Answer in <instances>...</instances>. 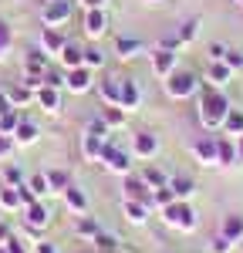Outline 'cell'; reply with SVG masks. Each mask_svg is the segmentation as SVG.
Instances as JSON below:
<instances>
[{"label": "cell", "mask_w": 243, "mask_h": 253, "mask_svg": "<svg viewBox=\"0 0 243 253\" xmlns=\"http://www.w3.org/2000/svg\"><path fill=\"white\" fill-rule=\"evenodd\" d=\"M169 189H172L176 199H189V196L196 193V182H193L189 175H172V179H169Z\"/></svg>", "instance_id": "obj_29"}, {"label": "cell", "mask_w": 243, "mask_h": 253, "mask_svg": "<svg viewBox=\"0 0 243 253\" xmlns=\"http://www.w3.org/2000/svg\"><path fill=\"white\" fill-rule=\"evenodd\" d=\"M81 7L84 10H98V7H105V0H81Z\"/></svg>", "instance_id": "obj_50"}, {"label": "cell", "mask_w": 243, "mask_h": 253, "mask_svg": "<svg viewBox=\"0 0 243 253\" xmlns=\"http://www.w3.org/2000/svg\"><path fill=\"white\" fill-rule=\"evenodd\" d=\"M142 51H145V47H142V41H139V38H119V41H115V54H119L122 61L139 58Z\"/></svg>", "instance_id": "obj_26"}, {"label": "cell", "mask_w": 243, "mask_h": 253, "mask_svg": "<svg viewBox=\"0 0 243 253\" xmlns=\"http://www.w3.org/2000/svg\"><path fill=\"white\" fill-rule=\"evenodd\" d=\"M24 182H27V189L38 196V199H44V196L51 193V189H47V175H44V172H34L31 179H24Z\"/></svg>", "instance_id": "obj_39"}, {"label": "cell", "mask_w": 243, "mask_h": 253, "mask_svg": "<svg viewBox=\"0 0 243 253\" xmlns=\"http://www.w3.org/2000/svg\"><path fill=\"white\" fill-rule=\"evenodd\" d=\"M230 78H233V68H230L226 61H213V64H209V71H206V84H213V88L230 84Z\"/></svg>", "instance_id": "obj_19"}, {"label": "cell", "mask_w": 243, "mask_h": 253, "mask_svg": "<svg viewBox=\"0 0 243 253\" xmlns=\"http://www.w3.org/2000/svg\"><path fill=\"white\" fill-rule=\"evenodd\" d=\"M139 84L132 78H122V101H119V108H125V112H135L139 108Z\"/></svg>", "instance_id": "obj_23"}, {"label": "cell", "mask_w": 243, "mask_h": 253, "mask_svg": "<svg viewBox=\"0 0 243 253\" xmlns=\"http://www.w3.org/2000/svg\"><path fill=\"white\" fill-rule=\"evenodd\" d=\"M81 27H84V34H88L91 41L105 38V34H108V14H105V7H98V10H84Z\"/></svg>", "instance_id": "obj_7"}, {"label": "cell", "mask_w": 243, "mask_h": 253, "mask_svg": "<svg viewBox=\"0 0 243 253\" xmlns=\"http://www.w3.org/2000/svg\"><path fill=\"white\" fill-rule=\"evenodd\" d=\"M20 108H10L7 115H0V135H14V128L20 125Z\"/></svg>", "instance_id": "obj_38"}, {"label": "cell", "mask_w": 243, "mask_h": 253, "mask_svg": "<svg viewBox=\"0 0 243 253\" xmlns=\"http://www.w3.org/2000/svg\"><path fill=\"white\" fill-rule=\"evenodd\" d=\"M233 142H237V162H243V135H237Z\"/></svg>", "instance_id": "obj_53"}, {"label": "cell", "mask_w": 243, "mask_h": 253, "mask_svg": "<svg viewBox=\"0 0 243 253\" xmlns=\"http://www.w3.org/2000/svg\"><path fill=\"white\" fill-rule=\"evenodd\" d=\"M20 213H24V223L34 226V230H47V223H51V210L44 206V199L31 203V206H24Z\"/></svg>", "instance_id": "obj_10"}, {"label": "cell", "mask_w": 243, "mask_h": 253, "mask_svg": "<svg viewBox=\"0 0 243 253\" xmlns=\"http://www.w3.org/2000/svg\"><path fill=\"white\" fill-rule=\"evenodd\" d=\"M0 213H3V210H0Z\"/></svg>", "instance_id": "obj_56"}, {"label": "cell", "mask_w": 243, "mask_h": 253, "mask_svg": "<svg viewBox=\"0 0 243 253\" xmlns=\"http://www.w3.org/2000/svg\"><path fill=\"white\" fill-rule=\"evenodd\" d=\"M196 38H200V17H193V20H186V24H179V31H176V41H179V47L193 44Z\"/></svg>", "instance_id": "obj_31"}, {"label": "cell", "mask_w": 243, "mask_h": 253, "mask_svg": "<svg viewBox=\"0 0 243 253\" xmlns=\"http://www.w3.org/2000/svg\"><path fill=\"white\" fill-rule=\"evenodd\" d=\"M216 162H223V166L237 162V142L230 135H216Z\"/></svg>", "instance_id": "obj_25"}, {"label": "cell", "mask_w": 243, "mask_h": 253, "mask_svg": "<svg viewBox=\"0 0 243 253\" xmlns=\"http://www.w3.org/2000/svg\"><path fill=\"white\" fill-rule=\"evenodd\" d=\"M10 236H14V233H10V226H7V223H0V243H7Z\"/></svg>", "instance_id": "obj_52"}, {"label": "cell", "mask_w": 243, "mask_h": 253, "mask_svg": "<svg viewBox=\"0 0 243 253\" xmlns=\"http://www.w3.org/2000/svg\"><path fill=\"white\" fill-rule=\"evenodd\" d=\"M61 196H64V206H68L75 216H84V213H88V196H84V189H78L75 182H71V186H68Z\"/></svg>", "instance_id": "obj_15"}, {"label": "cell", "mask_w": 243, "mask_h": 253, "mask_svg": "<svg viewBox=\"0 0 243 253\" xmlns=\"http://www.w3.org/2000/svg\"><path fill=\"white\" fill-rule=\"evenodd\" d=\"M24 71H27L31 78H40V81H44V71H47V54H44V51H27V58H24Z\"/></svg>", "instance_id": "obj_21"}, {"label": "cell", "mask_w": 243, "mask_h": 253, "mask_svg": "<svg viewBox=\"0 0 243 253\" xmlns=\"http://www.w3.org/2000/svg\"><path fill=\"white\" fill-rule=\"evenodd\" d=\"M98 95H101L105 105H119L122 101V78L119 75H108V78L98 84Z\"/></svg>", "instance_id": "obj_18"}, {"label": "cell", "mask_w": 243, "mask_h": 253, "mask_svg": "<svg viewBox=\"0 0 243 253\" xmlns=\"http://www.w3.org/2000/svg\"><path fill=\"white\" fill-rule=\"evenodd\" d=\"M101 122H105L108 128H122V125L128 122V112L119 108V105H101Z\"/></svg>", "instance_id": "obj_27"}, {"label": "cell", "mask_w": 243, "mask_h": 253, "mask_svg": "<svg viewBox=\"0 0 243 253\" xmlns=\"http://www.w3.org/2000/svg\"><path fill=\"white\" fill-rule=\"evenodd\" d=\"M0 210H7V213H20V210H24L17 186H3V189H0Z\"/></svg>", "instance_id": "obj_28"}, {"label": "cell", "mask_w": 243, "mask_h": 253, "mask_svg": "<svg viewBox=\"0 0 243 253\" xmlns=\"http://www.w3.org/2000/svg\"><path fill=\"white\" fill-rule=\"evenodd\" d=\"M71 10H75L71 0H47L40 10V20H44V27H61L71 20Z\"/></svg>", "instance_id": "obj_6"}, {"label": "cell", "mask_w": 243, "mask_h": 253, "mask_svg": "<svg viewBox=\"0 0 243 253\" xmlns=\"http://www.w3.org/2000/svg\"><path fill=\"white\" fill-rule=\"evenodd\" d=\"M14 138L10 135H0V162H10V156H14Z\"/></svg>", "instance_id": "obj_45"}, {"label": "cell", "mask_w": 243, "mask_h": 253, "mask_svg": "<svg viewBox=\"0 0 243 253\" xmlns=\"http://www.w3.org/2000/svg\"><path fill=\"white\" fill-rule=\"evenodd\" d=\"M44 84H51V88H64V75H61V71H44Z\"/></svg>", "instance_id": "obj_46"}, {"label": "cell", "mask_w": 243, "mask_h": 253, "mask_svg": "<svg viewBox=\"0 0 243 253\" xmlns=\"http://www.w3.org/2000/svg\"><path fill=\"white\" fill-rule=\"evenodd\" d=\"M75 233L78 236H84V240H95V236L101 233V226H98V219H95V216H78V226H75Z\"/></svg>", "instance_id": "obj_35"}, {"label": "cell", "mask_w": 243, "mask_h": 253, "mask_svg": "<svg viewBox=\"0 0 243 253\" xmlns=\"http://www.w3.org/2000/svg\"><path fill=\"white\" fill-rule=\"evenodd\" d=\"M162 219H165L172 230H179V233H193V230L200 226V216H196V210H193L186 199H176V203H169V206L162 210Z\"/></svg>", "instance_id": "obj_2"}, {"label": "cell", "mask_w": 243, "mask_h": 253, "mask_svg": "<svg viewBox=\"0 0 243 253\" xmlns=\"http://www.w3.org/2000/svg\"><path fill=\"white\" fill-rule=\"evenodd\" d=\"M233 250V243H230V240H226V236H213V240H209V253H230Z\"/></svg>", "instance_id": "obj_42"}, {"label": "cell", "mask_w": 243, "mask_h": 253, "mask_svg": "<svg viewBox=\"0 0 243 253\" xmlns=\"http://www.w3.org/2000/svg\"><path fill=\"white\" fill-rule=\"evenodd\" d=\"M47 189H51V193H64V189H68V186H71V175L64 172V169H47Z\"/></svg>", "instance_id": "obj_33"}, {"label": "cell", "mask_w": 243, "mask_h": 253, "mask_svg": "<svg viewBox=\"0 0 243 253\" xmlns=\"http://www.w3.org/2000/svg\"><path fill=\"white\" fill-rule=\"evenodd\" d=\"M223 61H226V64L233 68V75H237V71H243V51H237V47H230Z\"/></svg>", "instance_id": "obj_43"}, {"label": "cell", "mask_w": 243, "mask_h": 253, "mask_svg": "<svg viewBox=\"0 0 243 253\" xmlns=\"http://www.w3.org/2000/svg\"><path fill=\"white\" fill-rule=\"evenodd\" d=\"M159 152V138L156 132H139V135L132 138V156L135 159H152Z\"/></svg>", "instance_id": "obj_11"}, {"label": "cell", "mask_w": 243, "mask_h": 253, "mask_svg": "<svg viewBox=\"0 0 243 253\" xmlns=\"http://www.w3.org/2000/svg\"><path fill=\"white\" fill-rule=\"evenodd\" d=\"M88 132H91V135H98V138H108V135H112V128L101 122V115H95L91 122H88Z\"/></svg>", "instance_id": "obj_41"}, {"label": "cell", "mask_w": 243, "mask_h": 253, "mask_svg": "<svg viewBox=\"0 0 243 253\" xmlns=\"http://www.w3.org/2000/svg\"><path fill=\"white\" fill-rule=\"evenodd\" d=\"M220 236H226L230 243H240L243 240V216L240 213H230L226 219H223V226H220Z\"/></svg>", "instance_id": "obj_24"}, {"label": "cell", "mask_w": 243, "mask_h": 253, "mask_svg": "<svg viewBox=\"0 0 243 253\" xmlns=\"http://www.w3.org/2000/svg\"><path fill=\"white\" fill-rule=\"evenodd\" d=\"M98 162L108 169V172H115V175H128V172H132V156H128L125 149H119L112 138L105 142V149H101V159H98Z\"/></svg>", "instance_id": "obj_4"}, {"label": "cell", "mask_w": 243, "mask_h": 253, "mask_svg": "<svg viewBox=\"0 0 243 253\" xmlns=\"http://www.w3.org/2000/svg\"><path fill=\"white\" fill-rule=\"evenodd\" d=\"M91 243H95V247H98V253H122V250H119V236L105 233V230H101V233L95 236V240H91Z\"/></svg>", "instance_id": "obj_37"}, {"label": "cell", "mask_w": 243, "mask_h": 253, "mask_svg": "<svg viewBox=\"0 0 243 253\" xmlns=\"http://www.w3.org/2000/svg\"><path fill=\"white\" fill-rule=\"evenodd\" d=\"M220 132H223V135H230V138L243 135V112H240V108H230V115H226V122H223Z\"/></svg>", "instance_id": "obj_32"}, {"label": "cell", "mask_w": 243, "mask_h": 253, "mask_svg": "<svg viewBox=\"0 0 243 253\" xmlns=\"http://www.w3.org/2000/svg\"><path fill=\"white\" fill-rule=\"evenodd\" d=\"M165 95L176 98V101H182V98H193L200 95V81H196V75L193 71H172L169 78H165Z\"/></svg>", "instance_id": "obj_3"}, {"label": "cell", "mask_w": 243, "mask_h": 253, "mask_svg": "<svg viewBox=\"0 0 243 253\" xmlns=\"http://www.w3.org/2000/svg\"><path fill=\"white\" fill-rule=\"evenodd\" d=\"M7 253H27V250H24V240L10 236V240H7Z\"/></svg>", "instance_id": "obj_48"}, {"label": "cell", "mask_w": 243, "mask_h": 253, "mask_svg": "<svg viewBox=\"0 0 243 253\" xmlns=\"http://www.w3.org/2000/svg\"><path fill=\"white\" fill-rule=\"evenodd\" d=\"M3 95L10 98V105H14V108H27V105L34 101V88H27V84L20 81V84H10V88H3Z\"/></svg>", "instance_id": "obj_20"}, {"label": "cell", "mask_w": 243, "mask_h": 253, "mask_svg": "<svg viewBox=\"0 0 243 253\" xmlns=\"http://www.w3.org/2000/svg\"><path fill=\"white\" fill-rule=\"evenodd\" d=\"M0 253H7V243H0Z\"/></svg>", "instance_id": "obj_54"}, {"label": "cell", "mask_w": 243, "mask_h": 253, "mask_svg": "<svg viewBox=\"0 0 243 253\" xmlns=\"http://www.w3.org/2000/svg\"><path fill=\"white\" fill-rule=\"evenodd\" d=\"M10 138H14V145L27 149V145H34V142L40 138V128L31 122V118H20V125L14 128V135H10Z\"/></svg>", "instance_id": "obj_13"}, {"label": "cell", "mask_w": 243, "mask_h": 253, "mask_svg": "<svg viewBox=\"0 0 243 253\" xmlns=\"http://www.w3.org/2000/svg\"><path fill=\"white\" fill-rule=\"evenodd\" d=\"M64 88L71 91V95H84V91H91L95 88V71L91 68H71V71H64Z\"/></svg>", "instance_id": "obj_5"}, {"label": "cell", "mask_w": 243, "mask_h": 253, "mask_svg": "<svg viewBox=\"0 0 243 253\" xmlns=\"http://www.w3.org/2000/svg\"><path fill=\"white\" fill-rule=\"evenodd\" d=\"M139 175H142V182H145L149 189H162V186H169L165 172H162V169H156V166H145V169H142Z\"/></svg>", "instance_id": "obj_34"}, {"label": "cell", "mask_w": 243, "mask_h": 253, "mask_svg": "<svg viewBox=\"0 0 243 253\" xmlns=\"http://www.w3.org/2000/svg\"><path fill=\"white\" fill-rule=\"evenodd\" d=\"M34 253H58V247L51 240H40V243H34Z\"/></svg>", "instance_id": "obj_49"}, {"label": "cell", "mask_w": 243, "mask_h": 253, "mask_svg": "<svg viewBox=\"0 0 243 253\" xmlns=\"http://www.w3.org/2000/svg\"><path fill=\"white\" fill-rule=\"evenodd\" d=\"M149 61H152V71H156L159 78H169V75L176 71V51H169V47H156V51L149 54Z\"/></svg>", "instance_id": "obj_9"}, {"label": "cell", "mask_w": 243, "mask_h": 253, "mask_svg": "<svg viewBox=\"0 0 243 253\" xmlns=\"http://www.w3.org/2000/svg\"><path fill=\"white\" fill-rule=\"evenodd\" d=\"M10 27H7V24H3V20H0V61L7 58V51H10Z\"/></svg>", "instance_id": "obj_44"}, {"label": "cell", "mask_w": 243, "mask_h": 253, "mask_svg": "<svg viewBox=\"0 0 243 253\" xmlns=\"http://www.w3.org/2000/svg\"><path fill=\"white\" fill-rule=\"evenodd\" d=\"M58 61H61V68H64V71H71V68H81V64H84V47H81V44H75V41H68V44L61 47Z\"/></svg>", "instance_id": "obj_14"}, {"label": "cell", "mask_w": 243, "mask_h": 253, "mask_svg": "<svg viewBox=\"0 0 243 253\" xmlns=\"http://www.w3.org/2000/svg\"><path fill=\"white\" fill-rule=\"evenodd\" d=\"M105 142H108V138H98V135H91V132H84V135H81V156L88 159V162H98Z\"/></svg>", "instance_id": "obj_22"}, {"label": "cell", "mask_w": 243, "mask_h": 253, "mask_svg": "<svg viewBox=\"0 0 243 253\" xmlns=\"http://www.w3.org/2000/svg\"><path fill=\"white\" fill-rule=\"evenodd\" d=\"M125 182H122V189H125V199H135V203H145L149 206V199H152V189L142 182V175H135V172H128V175H122ZM152 210V206H149Z\"/></svg>", "instance_id": "obj_8"}, {"label": "cell", "mask_w": 243, "mask_h": 253, "mask_svg": "<svg viewBox=\"0 0 243 253\" xmlns=\"http://www.w3.org/2000/svg\"><path fill=\"white\" fill-rule=\"evenodd\" d=\"M0 179H3V186H20V182H24V169H20L17 162H3Z\"/></svg>", "instance_id": "obj_36"}, {"label": "cell", "mask_w": 243, "mask_h": 253, "mask_svg": "<svg viewBox=\"0 0 243 253\" xmlns=\"http://www.w3.org/2000/svg\"><path fill=\"white\" fill-rule=\"evenodd\" d=\"M84 68H91V71L105 68V54H101V47H84Z\"/></svg>", "instance_id": "obj_40"}, {"label": "cell", "mask_w": 243, "mask_h": 253, "mask_svg": "<svg viewBox=\"0 0 243 253\" xmlns=\"http://www.w3.org/2000/svg\"><path fill=\"white\" fill-rule=\"evenodd\" d=\"M226 51H230V47L220 44V41H213V44H209V58H213V61H223V58H226Z\"/></svg>", "instance_id": "obj_47"}, {"label": "cell", "mask_w": 243, "mask_h": 253, "mask_svg": "<svg viewBox=\"0 0 243 253\" xmlns=\"http://www.w3.org/2000/svg\"><path fill=\"white\" fill-rule=\"evenodd\" d=\"M122 210H125V219H128V223H135V226H142V223L149 219V206H145V203L125 199V206H122Z\"/></svg>", "instance_id": "obj_30"}, {"label": "cell", "mask_w": 243, "mask_h": 253, "mask_svg": "<svg viewBox=\"0 0 243 253\" xmlns=\"http://www.w3.org/2000/svg\"><path fill=\"white\" fill-rule=\"evenodd\" d=\"M226 115H230V101H226V95H223L220 88H213V84L200 88V122H202V128L220 132Z\"/></svg>", "instance_id": "obj_1"}, {"label": "cell", "mask_w": 243, "mask_h": 253, "mask_svg": "<svg viewBox=\"0 0 243 253\" xmlns=\"http://www.w3.org/2000/svg\"><path fill=\"white\" fill-rule=\"evenodd\" d=\"M237 3H240V7H243V0H237Z\"/></svg>", "instance_id": "obj_55"}, {"label": "cell", "mask_w": 243, "mask_h": 253, "mask_svg": "<svg viewBox=\"0 0 243 253\" xmlns=\"http://www.w3.org/2000/svg\"><path fill=\"white\" fill-rule=\"evenodd\" d=\"M64 44H68V38L61 34L58 27H44V31H40V51H44L47 58H58Z\"/></svg>", "instance_id": "obj_12"}, {"label": "cell", "mask_w": 243, "mask_h": 253, "mask_svg": "<svg viewBox=\"0 0 243 253\" xmlns=\"http://www.w3.org/2000/svg\"><path fill=\"white\" fill-rule=\"evenodd\" d=\"M10 108H14V105H10V98H7V95H3V91H0V115H7Z\"/></svg>", "instance_id": "obj_51"}, {"label": "cell", "mask_w": 243, "mask_h": 253, "mask_svg": "<svg viewBox=\"0 0 243 253\" xmlns=\"http://www.w3.org/2000/svg\"><path fill=\"white\" fill-rule=\"evenodd\" d=\"M34 101H38L44 112H61V88H51V84H40L34 91Z\"/></svg>", "instance_id": "obj_16"}, {"label": "cell", "mask_w": 243, "mask_h": 253, "mask_svg": "<svg viewBox=\"0 0 243 253\" xmlns=\"http://www.w3.org/2000/svg\"><path fill=\"white\" fill-rule=\"evenodd\" d=\"M193 156L202 166H216V138H196L193 142Z\"/></svg>", "instance_id": "obj_17"}]
</instances>
